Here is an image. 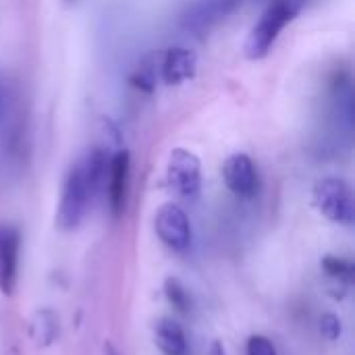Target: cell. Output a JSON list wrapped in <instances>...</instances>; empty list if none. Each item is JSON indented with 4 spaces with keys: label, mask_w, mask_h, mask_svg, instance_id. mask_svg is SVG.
Returning a JSON list of instances; mask_svg holds the SVG:
<instances>
[{
    "label": "cell",
    "mask_w": 355,
    "mask_h": 355,
    "mask_svg": "<svg viewBox=\"0 0 355 355\" xmlns=\"http://www.w3.org/2000/svg\"><path fill=\"white\" fill-rule=\"evenodd\" d=\"M106 166V154L96 150L69 168L56 208V227L60 231H75L83 223L89 206L104 191Z\"/></svg>",
    "instance_id": "6da1fadb"
},
{
    "label": "cell",
    "mask_w": 355,
    "mask_h": 355,
    "mask_svg": "<svg viewBox=\"0 0 355 355\" xmlns=\"http://www.w3.org/2000/svg\"><path fill=\"white\" fill-rule=\"evenodd\" d=\"M297 12L300 0H270L245 40V56L252 60L264 58L272 50L281 31L297 17Z\"/></svg>",
    "instance_id": "7a4b0ae2"
},
{
    "label": "cell",
    "mask_w": 355,
    "mask_h": 355,
    "mask_svg": "<svg viewBox=\"0 0 355 355\" xmlns=\"http://www.w3.org/2000/svg\"><path fill=\"white\" fill-rule=\"evenodd\" d=\"M314 204L318 212L335 225L352 227L355 220L354 193L347 181L324 177L314 185Z\"/></svg>",
    "instance_id": "3957f363"
},
{
    "label": "cell",
    "mask_w": 355,
    "mask_h": 355,
    "mask_svg": "<svg viewBox=\"0 0 355 355\" xmlns=\"http://www.w3.org/2000/svg\"><path fill=\"white\" fill-rule=\"evenodd\" d=\"M23 150V116L15 85L0 77V152L6 160H15Z\"/></svg>",
    "instance_id": "277c9868"
},
{
    "label": "cell",
    "mask_w": 355,
    "mask_h": 355,
    "mask_svg": "<svg viewBox=\"0 0 355 355\" xmlns=\"http://www.w3.org/2000/svg\"><path fill=\"white\" fill-rule=\"evenodd\" d=\"M166 185L181 200H196L202 189V162L187 148H175L166 160Z\"/></svg>",
    "instance_id": "5b68a950"
},
{
    "label": "cell",
    "mask_w": 355,
    "mask_h": 355,
    "mask_svg": "<svg viewBox=\"0 0 355 355\" xmlns=\"http://www.w3.org/2000/svg\"><path fill=\"white\" fill-rule=\"evenodd\" d=\"M154 231L158 239L173 252H187L191 245V223L185 210L173 202H166L158 208L154 216Z\"/></svg>",
    "instance_id": "8992f818"
},
{
    "label": "cell",
    "mask_w": 355,
    "mask_h": 355,
    "mask_svg": "<svg viewBox=\"0 0 355 355\" xmlns=\"http://www.w3.org/2000/svg\"><path fill=\"white\" fill-rule=\"evenodd\" d=\"M223 179L237 198L250 200L260 191V175L256 162L248 154H231L223 164Z\"/></svg>",
    "instance_id": "52a82bcc"
},
{
    "label": "cell",
    "mask_w": 355,
    "mask_h": 355,
    "mask_svg": "<svg viewBox=\"0 0 355 355\" xmlns=\"http://www.w3.org/2000/svg\"><path fill=\"white\" fill-rule=\"evenodd\" d=\"M21 233L12 225H0V293L10 297L19 277Z\"/></svg>",
    "instance_id": "ba28073f"
},
{
    "label": "cell",
    "mask_w": 355,
    "mask_h": 355,
    "mask_svg": "<svg viewBox=\"0 0 355 355\" xmlns=\"http://www.w3.org/2000/svg\"><path fill=\"white\" fill-rule=\"evenodd\" d=\"M127 187H129V154L125 150H119L108 158L106 183H104V193L108 198V206L112 214L123 212L127 200Z\"/></svg>",
    "instance_id": "9c48e42d"
},
{
    "label": "cell",
    "mask_w": 355,
    "mask_h": 355,
    "mask_svg": "<svg viewBox=\"0 0 355 355\" xmlns=\"http://www.w3.org/2000/svg\"><path fill=\"white\" fill-rule=\"evenodd\" d=\"M198 71V56L187 46H173L160 56V79L166 85H181L193 79Z\"/></svg>",
    "instance_id": "30bf717a"
},
{
    "label": "cell",
    "mask_w": 355,
    "mask_h": 355,
    "mask_svg": "<svg viewBox=\"0 0 355 355\" xmlns=\"http://www.w3.org/2000/svg\"><path fill=\"white\" fill-rule=\"evenodd\" d=\"M239 0H202L185 15V27L193 31H204L229 15Z\"/></svg>",
    "instance_id": "8fae6325"
},
{
    "label": "cell",
    "mask_w": 355,
    "mask_h": 355,
    "mask_svg": "<svg viewBox=\"0 0 355 355\" xmlns=\"http://www.w3.org/2000/svg\"><path fill=\"white\" fill-rule=\"evenodd\" d=\"M27 335L35 347H50L60 335V318L52 308H37L27 320Z\"/></svg>",
    "instance_id": "7c38bea8"
},
{
    "label": "cell",
    "mask_w": 355,
    "mask_h": 355,
    "mask_svg": "<svg viewBox=\"0 0 355 355\" xmlns=\"http://www.w3.org/2000/svg\"><path fill=\"white\" fill-rule=\"evenodd\" d=\"M154 343L164 355H187L189 352L185 331L173 318H160L154 322Z\"/></svg>",
    "instance_id": "4fadbf2b"
},
{
    "label": "cell",
    "mask_w": 355,
    "mask_h": 355,
    "mask_svg": "<svg viewBox=\"0 0 355 355\" xmlns=\"http://www.w3.org/2000/svg\"><path fill=\"white\" fill-rule=\"evenodd\" d=\"M320 268L322 272L327 275V279H331L333 283L337 285H343V287H349L354 283V262L343 258V256H333V254H327L320 262Z\"/></svg>",
    "instance_id": "5bb4252c"
},
{
    "label": "cell",
    "mask_w": 355,
    "mask_h": 355,
    "mask_svg": "<svg viewBox=\"0 0 355 355\" xmlns=\"http://www.w3.org/2000/svg\"><path fill=\"white\" fill-rule=\"evenodd\" d=\"M164 297L181 314H187L191 310V295H189L187 287L177 277H168L164 281Z\"/></svg>",
    "instance_id": "9a60e30c"
},
{
    "label": "cell",
    "mask_w": 355,
    "mask_h": 355,
    "mask_svg": "<svg viewBox=\"0 0 355 355\" xmlns=\"http://www.w3.org/2000/svg\"><path fill=\"white\" fill-rule=\"evenodd\" d=\"M245 355H279L275 343L264 335H252L245 343Z\"/></svg>",
    "instance_id": "2e32d148"
},
{
    "label": "cell",
    "mask_w": 355,
    "mask_h": 355,
    "mask_svg": "<svg viewBox=\"0 0 355 355\" xmlns=\"http://www.w3.org/2000/svg\"><path fill=\"white\" fill-rule=\"evenodd\" d=\"M343 333V322L339 316L335 314H324L320 318V335L327 339V341H337Z\"/></svg>",
    "instance_id": "e0dca14e"
},
{
    "label": "cell",
    "mask_w": 355,
    "mask_h": 355,
    "mask_svg": "<svg viewBox=\"0 0 355 355\" xmlns=\"http://www.w3.org/2000/svg\"><path fill=\"white\" fill-rule=\"evenodd\" d=\"M208 355H227V349L220 341H212L210 349H208Z\"/></svg>",
    "instance_id": "ac0fdd59"
},
{
    "label": "cell",
    "mask_w": 355,
    "mask_h": 355,
    "mask_svg": "<svg viewBox=\"0 0 355 355\" xmlns=\"http://www.w3.org/2000/svg\"><path fill=\"white\" fill-rule=\"evenodd\" d=\"M102 355H119V354H116V349H114L110 343H104V354Z\"/></svg>",
    "instance_id": "d6986e66"
},
{
    "label": "cell",
    "mask_w": 355,
    "mask_h": 355,
    "mask_svg": "<svg viewBox=\"0 0 355 355\" xmlns=\"http://www.w3.org/2000/svg\"><path fill=\"white\" fill-rule=\"evenodd\" d=\"M69 2H73V0H69Z\"/></svg>",
    "instance_id": "ffe728a7"
}]
</instances>
